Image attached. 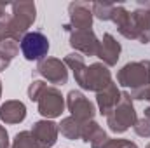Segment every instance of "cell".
<instances>
[{
    "label": "cell",
    "instance_id": "cb8c5ba5",
    "mask_svg": "<svg viewBox=\"0 0 150 148\" xmlns=\"http://www.w3.org/2000/svg\"><path fill=\"white\" fill-rule=\"evenodd\" d=\"M127 94L131 96V99L134 101H149L150 103V85L145 87H140V89H134V91H127Z\"/></svg>",
    "mask_w": 150,
    "mask_h": 148
},
{
    "label": "cell",
    "instance_id": "9a60e30c",
    "mask_svg": "<svg viewBox=\"0 0 150 148\" xmlns=\"http://www.w3.org/2000/svg\"><path fill=\"white\" fill-rule=\"evenodd\" d=\"M26 118V106L19 99H7L5 103L0 105V120L4 124L14 125L21 124Z\"/></svg>",
    "mask_w": 150,
    "mask_h": 148
},
{
    "label": "cell",
    "instance_id": "f1b7e54d",
    "mask_svg": "<svg viewBox=\"0 0 150 148\" xmlns=\"http://www.w3.org/2000/svg\"><path fill=\"white\" fill-rule=\"evenodd\" d=\"M147 148H150V143H149V145H147Z\"/></svg>",
    "mask_w": 150,
    "mask_h": 148
},
{
    "label": "cell",
    "instance_id": "277c9868",
    "mask_svg": "<svg viewBox=\"0 0 150 148\" xmlns=\"http://www.w3.org/2000/svg\"><path fill=\"white\" fill-rule=\"evenodd\" d=\"M51 49L49 38L42 32H28L19 42V51L26 61H42L47 58Z\"/></svg>",
    "mask_w": 150,
    "mask_h": 148
},
{
    "label": "cell",
    "instance_id": "2e32d148",
    "mask_svg": "<svg viewBox=\"0 0 150 148\" xmlns=\"http://www.w3.org/2000/svg\"><path fill=\"white\" fill-rule=\"evenodd\" d=\"M82 125H84V122L77 120L75 117L70 115V117L61 118V122L58 124V129H59V134L63 138L75 141V140H80V136H82Z\"/></svg>",
    "mask_w": 150,
    "mask_h": 148
},
{
    "label": "cell",
    "instance_id": "3957f363",
    "mask_svg": "<svg viewBox=\"0 0 150 148\" xmlns=\"http://www.w3.org/2000/svg\"><path fill=\"white\" fill-rule=\"evenodd\" d=\"M136 120H138V115L134 110L133 99L126 91V92H122L119 105L107 115V125L113 134H122L127 129H131L136 124Z\"/></svg>",
    "mask_w": 150,
    "mask_h": 148
},
{
    "label": "cell",
    "instance_id": "603a6c76",
    "mask_svg": "<svg viewBox=\"0 0 150 148\" xmlns=\"http://www.w3.org/2000/svg\"><path fill=\"white\" fill-rule=\"evenodd\" d=\"M0 51L9 58V59H14L18 54H19V42L16 40H5L0 44Z\"/></svg>",
    "mask_w": 150,
    "mask_h": 148
},
{
    "label": "cell",
    "instance_id": "ffe728a7",
    "mask_svg": "<svg viewBox=\"0 0 150 148\" xmlns=\"http://www.w3.org/2000/svg\"><path fill=\"white\" fill-rule=\"evenodd\" d=\"M45 87H47V84H45L44 80H32V84H30V85H28V89H26L28 99H30V101H33V103H37L38 98L42 96V92L45 91Z\"/></svg>",
    "mask_w": 150,
    "mask_h": 148
},
{
    "label": "cell",
    "instance_id": "8992f818",
    "mask_svg": "<svg viewBox=\"0 0 150 148\" xmlns=\"http://www.w3.org/2000/svg\"><path fill=\"white\" fill-rule=\"evenodd\" d=\"M65 106H67L65 96L54 85H47L45 91L42 92V96L38 98V101H37L38 113L44 118H47V120H52V118L61 117V113L65 111Z\"/></svg>",
    "mask_w": 150,
    "mask_h": 148
},
{
    "label": "cell",
    "instance_id": "4fadbf2b",
    "mask_svg": "<svg viewBox=\"0 0 150 148\" xmlns=\"http://www.w3.org/2000/svg\"><path fill=\"white\" fill-rule=\"evenodd\" d=\"M120 52H122V45L117 42V38L112 33H103V37L100 38V47H98L96 58H100L101 63L110 68V66L117 65Z\"/></svg>",
    "mask_w": 150,
    "mask_h": 148
},
{
    "label": "cell",
    "instance_id": "5bb4252c",
    "mask_svg": "<svg viewBox=\"0 0 150 148\" xmlns=\"http://www.w3.org/2000/svg\"><path fill=\"white\" fill-rule=\"evenodd\" d=\"M120 98H122V92H120L119 85H117L115 82H112V84L107 85L103 91L96 92V106H98V111L107 117V115L119 105Z\"/></svg>",
    "mask_w": 150,
    "mask_h": 148
},
{
    "label": "cell",
    "instance_id": "9c48e42d",
    "mask_svg": "<svg viewBox=\"0 0 150 148\" xmlns=\"http://www.w3.org/2000/svg\"><path fill=\"white\" fill-rule=\"evenodd\" d=\"M67 108L72 113V117H75L80 122H87V120H94L96 115V105L82 92V91H70L67 94Z\"/></svg>",
    "mask_w": 150,
    "mask_h": 148
},
{
    "label": "cell",
    "instance_id": "6da1fadb",
    "mask_svg": "<svg viewBox=\"0 0 150 148\" xmlns=\"http://www.w3.org/2000/svg\"><path fill=\"white\" fill-rule=\"evenodd\" d=\"M37 19V7L33 2L11 4V12L0 18V44L5 40L21 42Z\"/></svg>",
    "mask_w": 150,
    "mask_h": 148
},
{
    "label": "cell",
    "instance_id": "484cf974",
    "mask_svg": "<svg viewBox=\"0 0 150 148\" xmlns=\"http://www.w3.org/2000/svg\"><path fill=\"white\" fill-rule=\"evenodd\" d=\"M11 61H12V59H9V58L0 51V72L7 70V68H9V65H11Z\"/></svg>",
    "mask_w": 150,
    "mask_h": 148
},
{
    "label": "cell",
    "instance_id": "44dd1931",
    "mask_svg": "<svg viewBox=\"0 0 150 148\" xmlns=\"http://www.w3.org/2000/svg\"><path fill=\"white\" fill-rule=\"evenodd\" d=\"M100 148H140L134 141L124 138H108Z\"/></svg>",
    "mask_w": 150,
    "mask_h": 148
},
{
    "label": "cell",
    "instance_id": "8fae6325",
    "mask_svg": "<svg viewBox=\"0 0 150 148\" xmlns=\"http://www.w3.org/2000/svg\"><path fill=\"white\" fill-rule=\"evenodd\" d=\"M136 42L142 45L150 44V2H138V9L131 11Z\"/></svg>",
    "mask_w": 150,
    "mask_h": 148
},
{
    "label": "cell",
    "instance_id": "52a82bcc",
    "mask_svg": "<svg viewBox=\"0 0 150 148\" xmlns=\"http://www.w3.org/2000/svg\"><path fill=\"white\" fill-rule=\"evenodd\" d=\"M33 75L42 77L44 82L54 84V87L56 85H65L68 82V68L58 58H49L47 56L45 59L38 61L35 70H33Z\"/></svg>",
    "mask_w": 150,
    "mask_h": 148
},
{
    "label": "cell",
    "instance_id": "ac0fdd59",
    "mask_svg": "<svg viewBox=\"0 0 150 148\" xmlns=\"http://www.w3.org/2000/svg\"><path fill=\"white\" fill-rule=\"evenodd\" d=\"M113 5H115V2H94V4H91L93 16L100 21H110Z\"/></svg>",
    "mask_w": 150,
    "mask_h": 148
},
{
    "label": "cell",
    "instance_id": "5b68a950",
    "mask_svg": "<svg viewBox=\"0 0 150 148\" xmlns=\"http://www.w3.org/2000/svg\"><path fill=\"white\" fill-rule=\"evenodd\" d=\"M112 80V72L107 65L100 63H93L86 68V72L82 75V80L79 82V87L84 91H91V92H100L103 91L107 85H110Z\"/></svg>",
    "mask_w": 150,
    "mask_h": 148
},
{
    "label": "cell",
    "instance_id": "83f0119b",
    "mask_svg": "<svg viewBox=\"0 0 150 148\" xmlns=\"http://www.w3.org/2000/svg\"><path fill=\"white\" fill-rule=\"evenodd\" d=\"M0 98H2V78H0Z\"/></svg>",
    "mask_w": 150,
    "mask_h": 148
},
{
    "label": "cell",
    "instance_id": "d6986e66",
    "mask_svg": "<svg viewBox=\"0 0 150 148\" xmlns=\"http://www.w3.org/2000/svg\"><path fill=\"white\" fill-rule=\"evenodd\" d=\"M11 148H38V145L30 131H21L12 138Z\"/></svg>",
    "mask_w": 150,
    "mask_h": 148
},
{
    "label": "cell",
    "instance_id": "7a4b0ae2",
    "mask_svg": "<svg viewBox=\"0 0 150 148\" xmlns=\"http://www.w3.org/2000/svg\"><path fill=\"white\" fill-rule=\"evenodd\" d=\"M117 85L134 91L150 85V59L129 61L117 72Z\"/></svg>",
    "mask_w": 150,
    "mask_h": 148
},
{
    "label": "cell",
    "instance_id": "7c38bea8",
    "mask_svg": "<svg viewBox=\"0 0 150 148\" xmlns=\"http://www.w3.org/2000/svg\"><path fill=\"white\" fill-rule=\"evenodd\" d=\"M30 132L35 138L38 148H52L56 145V141H58V136H59L58 124L52 122V120H47V118L37 120L32 125Z\"/></svg>",
    "mask_w": 150,
    "mask_h": 148
},
{
    "label": "cell",
    "instance_id": "30bf717a",
    "mask_svg": "<svg viewBox=\"0 0 150 148\" xmlns=\"http://www.w3.org/2000/svg\"><path fill=\"white\" fill-rule=\"evenodd\" d=\"M68 44L72 45L74 52L86 56H96L98 47H100V38L93 30H80V32H70V40Z\"/></svg>",
    "mask_w": 150,
    "mask_h": 148
},
{
    "label": "cell",
    "instance_id": "7402d4cb",
    "mask_svg": "<svg viewBox=\"0 0 150 148\" xmlns=\"http://www.w3.org/2000/svg\"><path fill=\"white\" fill-rule=\"evenodd\" d=\"M133 129H134V132H136L140 138L149 140V138H150V118H149V117L138 118V120H136V124L133 125Z\"/></svg>",
    "mask_w": 150,
    "mask_h": 148
},
{
    "label": "cell",
    "instance_id": "ba28073f",
    "mask_svg": "<svg viewBox=\"0 0 150 148\" xmlns=\"http://www.w3.org/2000/svg\"><path fill=\"white\" fill-rule=\"evenodd\" d=\"M68 16L70 23L63 25V30L67 33L80 32V30H93V9L87 2H72L68 4Z\"/></svg>",
    "mask_w": 150,
    "mask_h": 148
},
{
    "label": "cell",
    "instance_id": "4316f807",
    "mask_svg": "<svg viewBox=\"0 0 150 148\" xmlns=\"http://www.w3.org/2000/svg\"><path fill=\"white\" fill-rule=\"evenodd\" d=\"M7 9H11V4H4V2H0V18L7 12Z\"/></svg>",
    "mask_w": 150,
    "mask_h": 148
},
{
    "label": "cell",
    "instance_id": "d4e9b609",
    "mask_svg": "<svg viewBox=\"0 0 150 148\" xmlns=\"http://www.w3.org/2000/svg\"><path fill=\"white\" fill-rule=\"evenodd\" d=\"M9 147H11L9 132H7V129L0 124V148H9Z\"/></svg>",
    "mask_w": 150,
    "mask_h": 148
},
{
    "label": "cell",
    "instance_id": "e0dca14e",
    "mask_svg": "<svg viewBox=\"0 0 150 148\" xmlns=\"http://www.w3.org/2000/svg\"><path fill=\"white\" fill-rule=\"evenodd\" d=\"M63 63L67 65V68H70V70H72L75 82L79 84V82L82 80V75H84V72H86V68H87L84 56H82V54H79V52H70V54H67V56H65Z\"/></svg>",
    "mask_w": 150,
    "mask_h": 148
}]
</instances>
